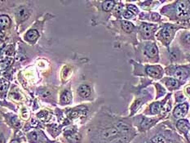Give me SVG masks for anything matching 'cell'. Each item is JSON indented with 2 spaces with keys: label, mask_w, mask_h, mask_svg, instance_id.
Wrapping results in <instances>:
<instances>
[{
  "label": "cell",
  "mask_w": 190,
  "mask_h": 143,
  "mask_svg": "<svg viewBox=\"0 0 190 143\" xmlns=\"http://www.w3.org/2000/svg\"><path fill=\"white\" fill-rule=\"evenodd\" d=\"M16 16L18 22H21L29 17L30 11L28 10V8L25 7H20L16 13Z\"/></svg>",
  "instance_id": "obj_5"
},
{
  "label": "cell",
  "mask_w": 190,
  "mask_h": 143,
  "mask_svg": "<svg viewBox=\"0 0 190 143\" xmlns=\"http://www.w3.org/2000/svg\"><path fill=\"white\" fill-rule=\"evenodd\" d=\"M127 9L128 10H130L131 13H133L134 14H137L139 13V11H138V8L135 7V5H132V4H130V5L127 6Z\"/></svg>",
  "instance_id": "obj_26"
},
{
  "label": "cell",
  "mask_w": 190,
  "mask_h": 143,
  "mask_svg": "<svg viewBox=\"0 0 190 143\" xmlns=\"http://www.w3.org/2000/svg\"><path fill=\"white\" fill-rule=\"evenodd\" d=\"M145 54L149 57H155L158 56V48L154 43H150L148 44L145 48Z\"/></svg>",
  "instance_id": "obj_8"
},
{
  "label": "cell",
  "mask_w": 190,
  "mask_h": 143,
  "mask_svg": "<svg viewBox=\"0 0 190 143\" xmlns=\"http://www.w3.org/2000/svg\"><path fill=\"white\" fill-rule=\"evenodd\" d=\"M123 5H122V4H118V5L116 6L115 14L117 16H120V14L122 13V12H123Z\"/></svg>",
  "instance_id": "obj_25"
},
{
  "label": "cell",
  "mask_w": 190,
  "mask_h": 143,
  "mask_svg": "<svg viewBox=\"0 0 190 143\" xmlns=\"http://www.w3.org/2000/svg\"><path fill=\"white\" fill-rule=\"evenodd\" d=\"M188 70L184 67L177 68L174 72V76L179 79H185L188 77Z\"/></svg>",
  "instance_id": "obj_10"
},
{
  "label": "cell",
  "mask_w": 190,
  "mask_h": 143,
  "mask_svg": "<svg viewBox=\"0 0 190 143\" xmlns=\"http://www.w3.org/2000/svg\"><path fill=\"white\" fill-rule=\"evenodd\" d=\"M114 4H115L114 1H105L102 3L103 10L105 11V12H109L114 7Z\"/></svg>",
  "instance_id": "obj_19"
},
{
  "label": "cell",
  "mask_w": 190,
  "mask_h": 143,
  "mask_svg": "<svg viewBox=\"0 0 190 143\" xmlns=\"http://www.w3.org/2000/svg\"><path fill=\"white\" fill-rule=\"evenodd\" d=\"M161 108H162V105H161V103H159V102L153 103L152 105H150V111H151V114H153V115L158 114V112L161 111Z\"/></svg>",
  "instance_id": "obj_20"
},
{
  "label": "cell",
  "mask_w": 190,
  "mask_h": 143,
  "mask_svg": "<svg viewBox=\"0 0 190 143\" xmlns=\"http://www.w3.org/2000/svg\"><path fill=\"white\" fill-rule=\"evenodd\" d=\"M166 85L169 89H175L179 87V82L175 79H168L166 80Z\"/></svg>",
  "instance_id": "obj_15"
},
{
  "label": "cell",
  "mask_w": 190,
  "mask_h": 143,
  "mask_svg": "<svg viewBox=\"0 0 190 143\" xmlns=\"http://www.w3.org/2000/svg\"><path fill=\"white\" fill-rule=\"evenodd\" d=\"M116 128L118 129L119 132L123 133H128L130 131V127L125 123H123V122H118L117 123V126H116Z\"/></svg>",
  "instance_id": "obj_17"
},
{
  "label": "cell",
  "mask_w": 190,
  "mask_h": 143,
  "mask_svg": "<svg viewBox=\"0 0 190 143\" xmlns=\"http://www.w3.org/2000/svg\"><path fill=\"white\" fill-rule=\"evenodd\" d=\"M28 138H29V140L30 141H32L34 143H37L38 141V140H39V135L36 132H32V133H29Z\"/></svg>",
  "instance_id": "obj_21"
},
{
  "label": "cell",
  "mask_w": 190,
  "mask_h": 143,
  "mask_svg": "<svg viewBox=\"0 0 190 143\" xmlns=\"http://www.w3.org/2000/svg\"><path fill=\"white\" fill-rule=\"evenodd\" d=\"M78 93L80 97L88 98L91 96V88L88 84H82L78 87Z\"/></svg>",
  "instance_id": "obj_9"
},
{
  "label": "cell",
  "mask_w": 190,
  "mask_h": 143,
  "mask_svg": "<svg viewBox=\"0 0 190 143\" xmlns=\"http://www.w3.org/2000/svg\"><path fill=\"white\" fill-rule=\"evenodd\" d=\"M188 109V105L187 103H183L175 107L173 114L176 118H182L187 114Z\"/></svg>",
  "instance_id": "obj_4"
},
{
  "label": "cell",
  "mask_w": 190,
  "mask_h": 143,
  "mask_svg": "<svg viewBox=\"0 0 190 143\" xmlns=\"http://www.w3.org/2000/svg\"><path fill=\"white\" fill-rule=\"evenodd\" d=\"M134 13H131L130 10H128V9H127V10L123 13V16H124V18H126V19H131V17H133L134 16Z\"/></svg>",
  "instance_id": "obj_24"
},
{
  "label": "cell",
  "mask_w": 190,
  "mask_h": 143,
  "mask_svg": "<svg viewBox=\"0 0 190 143\" xmlns=\"http://www.w3.org/2000/svg\"><path fill=\"white\" fill-rule=\"evenodd\" d=\"M110 143H126L125 140H123V139H116V140H113V141H111Z\"/></svg>",
  "instance_id": "obj_27"
},
{
  "label": "cell",
  "mask_w": 190,
  "mask_h": 143,
  "mask_svg": "<svg viewBox=\"0 0 190 143\" xmlns=\"http://www.w3.org/2000/svg\"><path fill=\"white\" fill-rule=\"evenodd\" d=\"M66 138H67L68 141L71 143H78L81 140V135L79 133H72V134L67 136Z\"/></svg>",
  "instance_id": "obj_16"
},
{
  "label": "cell",
  "mask_w": 190,
  "mask_h": 143,
  "mask_svg": "<svg viewBox=\"0 0 190 143\" xmlns=\"http://www.w3.org/2000/svg\"><path fill=\"white\" fill-rule=\"evenodd\" d=\"M173 29L171 26H166L161 31V36L164 41H170L173 37Z\"/></svg>",
  "instance_id": "obj_7"
},
{
  "label": "cell",
  "mask_w": 190,
  "mask_h": 143,
  "mask_svg": "<svg viewBox=\"0 0 190 143\" xmlns=\"http://www.w3.org/2000/svg\"><path fill=\"white\" fill-rule=\"evenodd\" d=\"M0 22H1V29H2V30H4V29H7L10 25V18L8 17V16L2 15L1 17H0Z\"/></svg>",
  "instance_id": "obj_14"
},
{
  "label": "cell",
  "mask_w": 190,
  "mask_h": 143,
  "mask_svg": "<svg viewBox=\"0 0 190 143\" xmlns=\"http://www.w3.org/2000/svg\"><path fill=\"white\" fill-rule=\"evenodd\" d=\"M72 100V94L69 90L64 91L60 96V104L61 105H67Z\"/></svg>",
  "instance_id": "obj_11"
},
{
  "label": "cell",
  "mask_w": 190,
  "mask_h": 143,
  "mask_svg": "<svg viewBox=\"0 0 190 143\" xmlns=\"http://www.w3.org/2000/svg\"><path fill=\"white\" fill-rule=\"evenodd\" d=\"M54 143H56V142H54Z\"/></svg>",
  "instance_id": "obj_30"
},
{
  "label": "cell",
  "mask_w": 190,
  "mask_h": 143,
  "mask_svg": "<svg viewBox=\"0 0 190 143\" xmlns=\"http://www.w3.org/2000/svg\"><path fill=\"white\" fill-rule=\"evenodd\" d=\"M119 134V131L116 128H106L101 133V138L104 139H110L114 138Z\"/></svg>",
  "instance_id": "obj_6"
},
{
  "label": "cell",
  "mask_w": 190,
  "mask_h": 143,
  "mask_svg": "<svg viewBox=\"0 0 190 143\" xmlns=\"http://www.w3.org/2000/svg\"><path fill=\"white\" fill-rule=\"evenodd\" d=\"M17 142H18L17 141H13L11 143H17Z\"/></svg>",
  "instance_id": "obj_29"
},
{
  "label": "cell",
  "mask_w": 190,
  "mask_h": 143,
  "mask_svg": "<svg viewBox=\"0 0 190 143\" xmlns=\"http://www.w3.org/2000/svg\"><path fill=\"white\" fill-rule=\"evenodd\" d=\"M8 87H9V83L4 79H1V90H2V93H4L8 90Z\"/></svg>",
  "instance_id": "obj_22"
},
{
  "label": "cell",
  "mask_w": 190,
  "mask_h": 143,
  "mask_svg": "<svg viewBox=\"0 0 190 143\" xmlns=\"http://www.w3.org/2000/svg\"><path fill=\"white\" fill-rule=\"evenodd\" d=\"M38 38V33L37 30H31L30 31H28L25 36V39L29 41L30 43H34L35 41L37 40Z\"/></svg>",
  "instance_id": "obj_12"
},
{
  "label": "cell",
  "mask_w": 190,
  "mask_h": 143,
  "mask_svg": "<svg viewBox=\"0 0 190 143\" xmlns=\"http://www.w3.org/2000/svg\"><path fill=\"white\" fill-rule=\"evenodd\" d=\"M156 26L154 25H149V24L143 23L140 26V33H141L143 38L145 39L152 38Z\"/></svg>",
  "instance_id": "obj_2"
},
{
  "label": "cell",
  "mask_w": 190,
  "mask_h": 143,
  "mask_svg": "<svg viewBox=\"0 0 190 143\" xmlns=\"http://www.w3.org/2000/svg\"><path fill=\"white\" fill-rule=\"evenodd\" d=\"M122 27H123V30L126 31L127 33L131 32L134 29V25L130 21H127V20H123L122 21Z\"/></svg>",
  "instance_id": "obj_18"
},
{
  "label": "cell",
  "mask_w": 190,
  "mask_h": 143,
  "mask_svg": "<svg viewBox=\"0 0 190 143\" xmlns=\"http://www.w3.org/2000/svg\"><path fill=\"white\" fill-rule=\"evenodd\" d=\"M177 128L180 129L183 133H187L188 131L189 130V124L188 123L187 120L185 119H181L177 123Z\"/></svg>",
  "instance_id": "obj_13"
},
{
  "label": "cell",
  "mask_w": 190,
  "mask_h": 143,
  "mask_svg": "<svg viewBox=\"0 0 190 143\" xmlns=\"http://www.w3.org/2000/svg\"><path fill=\"white\" fill-rule=\"evenodd\" d=\"M146 72L149 76L155 79H160L163 75V69L158 65H151L146 68Z\"/></svg>",
  "instance_id": "obj_3"
},
{
  "label": "cell",
  "mask_w": 190,
  "mask_h": 143,
  "mask_svg": "<svg viewBox=\"0 0 190 143\" xmlns=\"http://www.w3.org/2000/svg\"><path fill=\"white\" fill-rule=\"evenodd\" d=\"M151 143H166V140L162 136H157L151 140Z\"/></svg>",
  "instance_id": "obj_23"
},
{
  "label": "cell",
  "mask_w": 190,
  "mask_h": 143,
  "mask_svg": "<svg viewBox=\"0 0 190 143\" xmlns=\"http://www.w3.org/2000/svg\"><path fill=\"white\" fill-rule=\"evenodd\" d=\"M159 18H160V16H159V15H158V14H156V13H153V14H152V20H158Z\"/></svg>",
  "instance_id": "obj_28"
},
{
  "label": "cell",
  "mask_w": 190,
  "mask_h": 143,
  "mask_svg": "<svg viewBox=\"0 0 190 143\" xmlns=\"http://www.w3.org/2000/svg\"><path fill=\"white\" fill-rule=\"evenodd\" d=\"M176 13L180 18H187L190 15V4L188 1H180L176 5Z\"/></svg>",
  "instance_id": "obj_1"
}]
</instances>
